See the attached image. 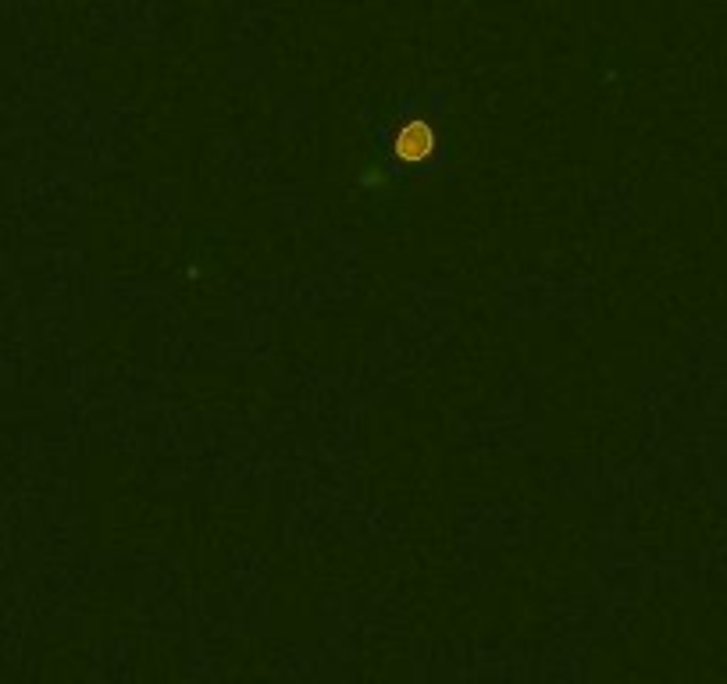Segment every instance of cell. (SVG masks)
I'll use <instances>...</instances> for the list:
<instances>
[{
	"instance_id": "1",
	"label": "cell",
	"mask_w": 727,
	"mask_h": 684,
	"mask_svg": "<svg viewBox=\"0 0 727 684\" xmlns=\"http://www.w3.org/2000/svg\"><path fill=\"white\" fill-rule=\"evenodd\" d=\"M435 154H439V132L425 114H410L393 129L389 161L403 164V168H421V164H432Z\"/></svg>"
},
{
	"instance_id": "2",
	"label": "cell",
	"mask_w": 727,
	"mask_h": 684,
	"mask_svg": "<svg viewBox=\"0 0 727 684\" xmlns=\"http://www.w3.org/2000/svg\"><path fill=\"white\" fill-rule=\"evenodd\" d=\"M360 182H364V186H371V189H375V186H382V182H385V175H378V171H371V175H364V179H360Z\"/></svg>"
}]
</instances>
